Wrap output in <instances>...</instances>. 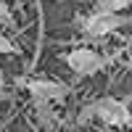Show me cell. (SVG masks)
<instances>
[{
	"label": "cell",
	"instance_id": "cell-10",
	"mask_svg": "<svg viewBox=\"0 0 132 132\" xmlns=\"http://www.w3.org/2000/svg\"><path fill=\"white\" fill-rule=\"evenodd\" d=\"M8 98H11V93L5 90V74H3V69H0V103L8 101Z\"/></svg>",
	"mask_w": 132,
	"mask_h": 132
},
{
	"label": "cell",
	"instance_id": "cell-5",
	"mask_svg": "<svg viewBox=\"0 0 132 132\" xmlns=\"http://www.w3.org/2000/svg\"><path fill=\"white\" fill-rule=\"evenodd\" d=\"M32 106H35V119L42 129H53L58 124V116L53 111V103L50 101H42V98H32Z\"/></svg>",
	"mask_w": 132,
	"mask_h": 132
},
{
	"label": "cell",
	"instance_id": "cell-8",
	"mask_svg": "<svg viewBox=\"0 0 132 132\" xmlns=\"http://www.w3.org/2000/svg\"><path fill=\"white\" fill-rule=\"evenodd\" d=\"M93 119H95V103H87L79 111V116H77V124H87V122H93Z\"/></svg>",
	"mask_w": 132,
	"mask_h": 132
},
{
	"label": "cell",
	"instance_id": "cell-6",
	"mask_svg": "<svg viewBox=\"0 0 132 132\" xmlns=\"http://www.w3.org/2000/svg\"><path fill=\"white\" fill-rule=\"evenodd\" d=\"M132 5V0H98L93 11H103V13H119Z\"/></svg>",
	"mask_w": 132,
	"mask_h": 132
},
{
	"label": "cell",
	"instance_id": "cell-9",
	"mask_svg": "<svg viewBox=\"0 0 132 132\" xmlns=\"http://www.w3.org/2000/svg\"><path fill=\"white\" fill-rule=\"evenodd\" d=\"M0 24H5V27H11L13 24V13H11V8L0 0Z\"/></svg>",
	"mask_w": 132,
	"mask_h": 132
},
{
	"label": "cell",
	"instance_id": "cell-2",
	"mask_svg": "<svg viewBox=\"0 0 132 132\" xmlns=\"http://www.w3.org/2000/svg\"><path fill=\"white\" fill-rule=\"evenodd\" d=\"M63 61L77 77H93V74H98L106 66L103 56L95 53L93 48H74V50H69L63 56Z\"/></svg>",
	"mask_w": 132,
	"mask_h": 132
},
{
	"label": "cell",
	"instance_id": "cell-1",
	"mask_svg": "<svg viewBox=\"0 0 132 132\" xmlns=\"http://www.w3.org/2000/svg\"><path fill=\"white\" fill-rule=\"evenodd\" d=\"M93 103H95V119H101L103 127H127L132 122V114H129L127 103L119 101V98L106 95V98H98Z\"/></svg>",
	"mask_w": 132,
	"mask_h": 132
},
{
	"label": "cell",
	"instance_id": "cell-4",
	"mask_svg": "<svg viewBox=\"0 0 132 132\" xmlns=\"http://www.w3.org/2000/svg\"><path fill=\"white\" fill-rule=\"evenodd\" d=\"M24 87L29 90L32 98H42V101H50V103H63L66 95H69V87L56 79H27Z\"/></svg>",
	"mask_w": 132,
	"mask_h": 132
},
{
	"label": "cell",
	"instance_id": "cell-7",
	"mask_svg": "<svg viewBox=\"0 0 132 132\" xmlns=\"http://www.w3.org/2000/svg\"><path fill=\"white\" fill-rule=\"evenodd\" d=\"M0 53H3V56H16V53H19V48L11 42V37L3 35V32H0Z\"/></svg>",
	"mask_w": 132,
	"mask_h": 132
},
{
	"label": "cell",
	"instance_id": "cell-11",
	"mask_svg": "<svg viewBox=\"0 0 132 132\" xmlns=\"http://www.w3.org/2000/svg\"><path fill=\"white\" fill-rule=\"evenodd\" d=\"M103 132H119V127H103Z\"/></svg>",
	"mask_w": 132,
	"mask_h": 132
},
{
	"label": "cell",
	"instance_id": "cell-3",
	"mask_svg": "<svg viewBox=\"0 0 132 132\" xmlns=\"http://www.w3.org/2000/svg\"><path fill=\"white\" fill-rule=\"evenodd\" d=\"M122 27H127V13H122V11H119V13L93 11V13L82 21L85 35H90V37H106V35H111V32L122 29Z\"/></svg>",
	"mask_w": 132,
	"mask_h": 132
}]
</instances>
